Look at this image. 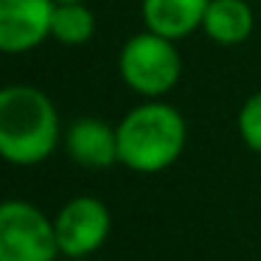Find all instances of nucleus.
I'll list each match as a JSON object with an SVG mask.
<instances>
[{
  "label": "nucleus",
  "instance_id": "f257e3e1",
  "mask_svg": "<svg viewBox=\"0 0 261 261\" xmlns=\"http://www.w3.org/2000/svg\"><path fill=\"white\" fill-rule=\"evenodd\" d=\"M59 143V113L48 93L31 85L0 87V158L12 166H37Z\"/></svg>",
  "mask_w": 261,
  "mask_h": 261
},
{
  "label": "nucleus",
  "instance_id": "f03ea898",
  "mask_svg": "<svg viewBox=\"0 0 261 261\" xmlns=\"http://www.w3.org/2000/svg\"><path fill=\"white\" fill-rule=\"evenodd\" d=\"M118 163L138 174H158L182 154L188 126L180 110L160 98H146L132 107L115 126Z\"/></svg>",
  "mask_w": 261,
  "mask_h": 261
},
{
  "label": "nucleus",
  "instance_id": "7ed1b4c3",
  "mask_svg": "<svg viewBox=\"0 0 261 261\" xmlns=\"http://www.w3.org/2000/svg\"><path fill=\"white\" fill-rule=\"evenodd\" d=\"M118 73L132 93L143 98H160L180 82L182 59L174 40H166L154 31H141L121 48Z\"/></svg>",
  "mask_w": 261,
  "mask_h": 261
},
{
  "label": "nucleus",
  "instance_id": "20e7f679",
  "mask_svg": "<svg viewBox=\"0 0 261 261\" xmlns=\"http://www.w3.org/2000/svg\"><path fill=\"white\" fill-rule=\"evenodd\" d=\"M54 222L25 199L0 202V261H57Z\"/></svg>",
  "mask_w": 261,
  "mask_h": 261
},
{
  "label": "nucleus",
  "instance_id": "39448f33",
  "mask_svg": "<svg viewBox=\"0 0 261 261\" xmlns=\"http://www.w3.org/2000/svg\"><path fill=\"white\" fill-rule=\"evenodd\" d=\"M113 219H110L107 205L98 197H73L62 205L54 216V230H57V244L59 253L68 258H82L90 255L107 242Z\"/></svg>",
  "mask_w": 261,
  "mask_h": 261
},
{
  "label": "nucleus",
  "instance_id": "423d86ee",
  "mask_svg": "<svg viewBox=\"0 0 261 261\" xmlns=\"http://www.w3.org/2000/svg\"><path fill=\"white\" fill-rule=\"evenodd\" d=\"M54 0H0V54H29L51 37Z\"/></svg>",
  "mask_w": 261,
  "mask_h": 261
},
{
  "label": "nucleus",
  "instance_id": "0eeeda50",
  "mask_svg": "<svg viewBox=\"0 0 261 261\" xmlns=\"http://www.w3.org/2000/svg\"><path fill=\"white\" fill-rule=\"evenodd\" d=\"M65 152L85 169H110L118 163V132L107 121L79 118L65 132Z\"/></svg>",
  "mask_w": 261,
  "mask_h": 261
},
{
  "label": "nucleus",
  "instance_id": "6e6552de",
  "mask_svg": "<svg viewBox=\"0 0 261 261\" xmlns=\"http://www.w3.org/2000/svg\"><path fill=\"white\" fill-rule=\"evenodd\" d=\"M208 3L211 0H143L141 14L146 31L166 40H182L194 31H202Z\"/></svg>",
  "mask_w": 261,
  "mask_h": 261
},
{
  "label": "nucleus",
  "instance_id": "1a4fd4ad",
  "mask_svg": "<svg viewBox=\"0 0 261 261\" xmlns=\"http://www.w3.org/2000/svg\"><path fill=\"white\" fill-rule=\"evenodd\" d=\"M255 29V14L247 0H211L202 31L216 45H242Z\"/></svg>",
  "mask_w": 261,
  "mask_h": 261
},
{
  "label": "nucleus",
  "instance_id": "9d476101",
  "mask_svg": "<svg viewBox=\"0 0 261 261\" xmlns=\"http://www.w3.org/2000/svg\"><path fill=\"white\" fill-rule=\"evenodd\" d=\"M96 34V14L85 3H57L51 17V37L62 45H85Z\"/></svg>",
  "mask_w": 261,
  "mask_h": 261
},
{
  "label": "nucleus",
  "instance_id": "9b49d317",
  "mask_svg": "<svg viewBox=\"0 0 261 261\" xmlns=\"http://www.w3.org/2000/svg\"><path fill=\"white\" fill-rule=\"evenodd\" d=\"M239 135L244 146L261 154V93H253L239 110Z\"/></svg>",
  "mask_w": 261,
  "mask_h": 261
},
{
  "label": "nucleus",
  "instance_id": "f8f14e48",
  "mask_svg": "<svg viewBox=\"0 0 261 261\" xmlns=\"http://www.w3.org/2000/svg\"><path fill=\"white\" fill-rule=\"evenodd\" d=\"M54 3H85V0H54Z\"/></svg>",
  "mask_w": 261,
  "mask_h": 261
}]
</instances>
